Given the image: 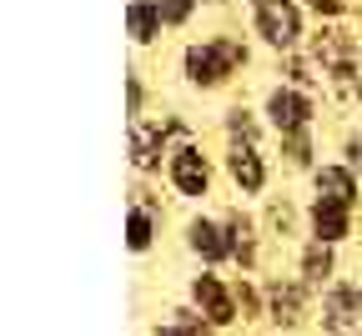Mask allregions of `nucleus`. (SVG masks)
<instances>
[{
  "instance_id": "18",
  "label": "nucleus",
  "mask_w": 362,
  "mask_h": 336,
  "mask_svg": "<svg viewBox=\"0 0 362 336\" xmlns=\"http://www.w3.org/2000/svg\"><path fill=\"white\" fill-rule=\"evenodd\" d=\"M226 140H232V146H257L262 140V126L252 121V111H226Z\"/></svg>"
},
{
  "instance_id": "12",
  "label": "nucleus",
  "mask_w": 362,
  "mask_h": 336,
  "mask_svg": "<svg viewBox=\"0 0 362 336\" xmlns=\"http://www.w3.org/2000/svg\"><path fill=\"white\" fill-rule=\"evenodd\" d=\"M297 276L312 286V292H327V286L337 281V246H327V241H302V251H297Z\"/></svg>"
},
{
  "instance_id": "16",
  "label": "nucleus",
  "mask_w": 362,
  "mask_h": 336,
  "mask_svg": "<svg viewBox=\"0 0 362 336\" xmlns=\"http://www.w3.org/2000/svg\"><path fill=\"white\" fill-rule=\"evenodd\" d=\"M161 25H166V20H161V6H156V0H131V6H126V30H131L136 45L156 40Z\"/></svg>"
},
{
  "instance_id": "15",
  "label": "nucleus",
  "mask_w": 362,
  "mask_h": 336,
  "mask_svg": "<svg viewBox=\"0 0 362 336\" xmlns=\"http://www.w3.org/2000/svg\"><path fill=\"white\" fill-rule=\"evenodd\" d=\"M156 231H161V216H151L146 206H131L126 211V251L131 256H146L156 246Z\"/></svg>"
},
{
  "instance_id": "3",
  "label": "nucleus",
  "mask_w": 362,
  "mask_h": 336,
  "mask_svg": "<svg viewBox=\"0 0 362 336\" xmlns=\"http://www.w3.org/2000/svg\"><path fill=\"white\" fill-rule=\"evenodd\" d=\"M322 336H362V286L332 281L322 292Z\"/></svg>"
},
{
  "instance_id": "4",
  "label": "nucleus",
  "mask_w": 362,
  "mask_h": 336,
  "mask_svg": "<svg viewBox=\"0 0 362 336\" xmlns=\"http://www.w3.org/2000/svg\"><path fill=\"white\" fill-rule=\"evenodd\" d=\"M166 181H171L176 196L202 201L206 191H211V156L197 146V140H192V146H176L171 161H166Z\"/></svg>"
},
{
  "instance_id": "8",
  "label": "nucleus",
  "mask_w": 362,
  "mask_h": 336,
  "mask_svg": "<svg viewBox=\"0 0 362 336\" xmlns=\"http://www.w3.org/2000/svg\"><path fill=\"white\" fill-rule=\"evenodd\" d=\"M257 30L267 45H277V51H297L302 40V11L292 0H257Z\"/></svg>"
},
{
  "instance_id": "25",
  "label": "nucleus",
  "mask_w": 362,
  "mask_h": 336,
  "mask_svg": "<svg viewBox=\"0 0 362 336\" xmlns=\"http://www.w3.org/2000/svg\"><path fill=\"white\" fill-rule=\"evenodd\" d=\"M307 6H312L317 16H337V11H342V0H307Z\"/></svg>"
},
{
  "instance_id": "9",
  "label": "nucleus",
  "mask_w": 362,
  "mask_h": 336,
  "mask_svg": "<svg viewBox=\"0 0 362 336\" xmlns=\"http://www.w3.org/2000/svg\"><path fill=\"white\" fill-rule=\"evenodd\" d=\"M312 196L357 211V201H362V176H357L347 161H327V166H317V171H312Z\"/></svg>"
},
{
  "instance_id": "11",
  "label": "nucleus",
  "mask_w": 362,
  "mask_h": 336,
  "mask_svg": "<svg viewBox=\"0 0 362 336\" xmlns=\"http://www.w3.org/2000/svg\"><path fill=\"white\" fill-rule=\"evenodd\" d=\"M226 176L242 196H262L267 191V156L257 146H226Z\"/></svg>"
},
{
  "instance_id": "17",
  "label": "nucleus",
  "mask_w": 362,
  "mask_h": 336,
  "mask_svg": "<svg viewBox=\"0 0 362 336\" xmlns=\"http://www.w3.org/2000/svg\"><path fill=\"white\" fill-rule=\"evenodd\" d=\"M151 336H216V326H211L197 306H176V311H171Z\"/></svg>"
},
{
  "instance_id": "1",
  "label": "nucleus",
  "mask_w": 362,
  "mask_h": 336,
  "mask_svg": "<svg viewBox=\"0 0 362 336\" xmlns=\"http://www.w3.org/2000/svg\"><path fill=\"white\" fill-rule=\"evenodd\" d=\"M187 306H197L216 331L221 326H237L242 321V306H237V286L232 281H221L216 271H202V276H192V286H187Z\"/></svg>"
},
{
  "instance_id": "20",
  "label": "nucleus",
  "mask_w": 362,
  "mask_h": 336,
  "mask_svg": "<svg viewBox=\"0 0 362 336\" xmlns=\"http://www.w3.org/2000/svg\"><path fill=\"white\" fill-rule=\"evenodd\" d=\"M237 306H242V321H262L267 316V286H252L242 276L237 281Z\"/></svg>"
},
{
  "instance_id": "14",
  "label": "nucleus",
  "mask_w": 362,
  "mask_h": 336,
  "mask_svg": "<svg viewBox=\"0 0 362 336\" xmlns=\"http://www.w3.org/2000/svg\"><path fill=\"white\" fill-rule=\"evenodd\" d=\"M226 236H232V261L242 271H257V241H262V226L247 216V211H226Z\"/></svg>"
},
{
  "instance_id": "6",
  "label": "nucleus",
  "mask_w": 362,
  "mask_h": 336,
  "mask_svg": "<svg viewBox=\"0 0 362 336\" xmlns=\"http://www.w3.org/2000/svg\"><path fill=\"white\" fill-rule=\"evenodd\" d=\"M312 116H317L312 95H307V90H297V85H277V90L267 95V126L277 131V136L312 131Z\"/></svg>"
},
{
  "instance_id": "22",
  "label": "nucleus",
  "mask_w": 362,
  "mask_h": 336,
  "mask_svg": "<svg viewBox=\"0 0 362 336\" xmlns=\"http://www.w3.org/2000/svg\"><path fill=\"white\" fill-rule=\"evenodd\" d=\"M156 6H161V20H166V25H181V20L192 16L197 0H156Z\"/></svg>"
},
{
  "instance_id": "10",
  "label": "nucleus",
  "mask_w": 362,
  "mask_h": 336,
  "mask_svg": "<svg viewBox=\"0 0 362 336\" xmlns=\"http://www.w3.org/2000/svg\"><path fill=\"white\" fill-rule=\"evenodd\" d=\"M352 231H357V211L332 206V201H317V196H312V206H307V236H312V241L342 246V241H352Z\"/></svg>"
},
{
  "instance_id": "23",
  "label": "nucleus",
  "mask_w": 362,
  "mask_h": 336,
  "mask_svg": "<svg viewBox=\"0 0 362 336\" xmlns=\"http://www.w3.org/2000/svg\"><path fill=\"white\" fill-rule=\"evenodd\" d=\"M342 161H347V166L362 176V131H352V136L342 140Z\"/></svg>"
},
{
  "instance_id": "19",
  "label": "nucleus",
  "mask_w": 362,
  "mask_h": 336,
  "mask_svg": "<svg viewBox=\"0 0 362 336\" xmlns=\"http://www.w3.org/2000/svg\"><path fill=\"white\" fill-rule=\"evenodd\" d=\"M282 156H287V166H297V171H317V166H312V131L282 136Z\"/></svg>"
},
{
  "instance_id": "21",
  "label": "nucleus",
  "mask_w": 362,
  "mask_h": 336,
  "mask_svg": "<svg viewBox=\"0 0 362 336\" xmlns=\"http://www.w3.org/2000/svg\"><path fill=\"white\" fill-rule=\"evenodd\" d=\"M211 45H216V56L226 61V71H237V66H247V45H242V40H232V35H216Z\"/></svg>"
},
{
  "instance_id": "7",
  "label": "nucleus",
  "mask_w": 362,
  "mask_h": 336,
  "mask_svg": "<svg viewBox=\"0 0 362 336\" xmlns=\"http://www.w3.org/2000/svg\"><path fill=\"white\" fill-rule=\"evenodd\" d=\"M126 156H131V166L141 176L161 171V161H171V140H166L161 121H141V116H136L131 131H126Z\"/></svg>"
},
{
  "instance_id": "5",
  "label": "nucleus",
  "mask_w": 362,
  "mask_h": 336,
  "mask_svg": "<svg viewBox=\"0 0 362 336\" xmlns=\"http://www.w3.org/2000/svg\"><path fill=\"white\" fill-rule=\"evenodd\" d=\"M187 251L202 261V271H216L232 261V236H226V221L221 216H192L187 221Z\"/></svg>"
},
{
  "instance_id": "2",
  "label": "nucleus",
  "mask_w": 362,
  "mask_h": 336,
  "mask_svg": "<svg viewBox=\"0 0 362 336\" xmlns=\"http://www.w3.org/2000/svg\"><path fill=\"white\" fill-rule=\"evenodd\" d=\"M312 316V286L302 276H277L267 281V321L277 331H297Z\"/></svg>"
},
{
  "instance_id": "24",
  "label": "nucleus",
  "mask_w": 362,
  "mask_h": 336,
  "mask_svg": "<svg viewBox=\"0 0 362 336\" xmlns=\"http://www.w3.org/2000/svg\"><path fill=\"white\" fill-rule=\"evenodd\" d=\"M267 226L272 231H292V206H272L267 211Z\"/></svg>"
},
{
  "instance_id": "13",
  "label": "nucleus",
  "mask_w": 362,
  "mask_h": 336,
  "mask_svg": "<svg viewBox=\"0 0 362 336\" xmlns=\"http://www.w3.org/2000/svg\"><path fill=\"white\" fill-rule=\"evenodd\" d=\"M181 66H187V80H192L197 90H216L226 76H232V71H226V61L216 56V45H211V40H206V45H187Z\"/></svg>"
}]
</instances>
